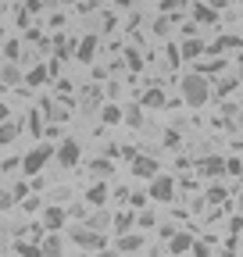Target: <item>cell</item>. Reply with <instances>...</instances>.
I'll return each mask as SVG.
<instances>
[{"label": "cell", "mask_w": 243, "mask_h": 257, "mask_svg": "<svg viewBox=\"0 0 243 257\" xmlns=\"http://www.w3.org/2000/svg\"><path fill=\"white\" fill-rule=\"evenodd\" d=\"M179 100L182 104H190V107H204L207 100H211V86H207V75H200V72H186L179 79Z\"/></svg>", "instance_id": "1"}, {"label": "cell", "mask_w": 243, "mask_h": 257, "mask_svg": "<svg viewBox=\"0 0 243 257\" xmlns=\"http://www.w3.org/2000/svg\"><path fill=\"white\" fill-rule=\"evenodd\" d=\"M150 186H147V197L154 200V204H172L175 197H179V182H175V175H154V179H147Z\"/></svg>", "instance_id": "2"}, {"label": "cell", "mask_w": 243, "mask_h": 257, "mask_svg": "<svg viewBox=\"0 0 243 257\" xmlns=\"http://www.w3.org/2000/svg\"><path fill=\"white\" fill-rule=\"evenodd\" d=\"M50 157H54V147H50V143H36L33 150H29V154L18 161V168H22L25 175H40V172H43V165H47Z\"/></svg>", "instance_id": "3"}, {"label": "cell", "mask_w": 243, "mask_h": 257, "mask_svg": "<svg viewBox=\"0 0 243 257\" xmlns=\"http://www.w3.org/2000/svg\"><path fill=\"white\" fill-rule=\"evenodd\" d=\"M54 157H57L61 168H79V161H82L79 140H61V147H54Z\"/></svg>", "instance_id": "4"}, {"label": "cell", "mask_w": 243, "mask_h": 257, "mask_svg": "<svg viewBox=\"0 0 243 257\" xmlns=\"http://www.w3.org/2000/svg\"><path fill=\"white\" fill-rule=\"evenodd\" d=\"M72 239L82 246V250H104L107 246V239H104V232H93V229H86V225H75V229H72Z\"/></svg>", "instance_id": "5"}, {"label": "cell", "mask_w": 243, "mask_h": 257, "mask_svg": "<svg viewBox=\"0 0 243 257\" xmlns=\"http://www.w3.org/2000/svg\"><path fill=\"white\" fill-rule=\"evenodd\" d=\"M97 50H100V36H97V32L75 40V61H82V64H93L97 61Z\"/></svg>", "instance_id": "6"}, {"label": "cell", "mask_w": 243, "mask_h": 257, "mask_svg": "<svg viewBox=\"0 0 243 257\" xmlns=\"http://www.w3.org/2000/svg\"><path fill=\"white\" fill-rule=\"evenodd\" d=\"M40 225L47 232H61V225H65V218H68V211L65 207H57V204H50V207H40Z\"/></svg>", "instance_id": "7"}, {"label": "cell", "mask_w": 243, "mask_h": 257, "mask_svg": "<svg viewBox=\"0 0 243 257\" xmlns=\"http://www.w3.org/2000/svg\"><path fill=\"white\" fill-rule=\"evenodd\" d=\"M161 168H158V157H150V154H136L133 157V175L136 179H154Z\"/></svg>", "instance_id": "8"}, {"label": "cell", "mask_w": 243, "mask_h": 257, "mask_svg": "<svg viewBox=\"0 0 243 257\" xmlns=\"http://www.w3.org/2000/svg\"><path fill=\"white\" fill-rule=\"evenodd\" d=\"M200 175H207V179H218V175H225V157H218V154H207V157H200Z\"/></svg>", "instance_id": "9"}, {"label": "cell", "mask_w": 243, "mask_h": 257, "mask_svg": "<svg viewBox=\"0 0 243 257\" xmlns=\"http://www.w3.org/2000/svg\"><path fill=\"white\" fill-rule=\"evenodd\" d=\"M190 22H197V25H215V22H218V11L211 8V4H204V0H197V4L190 8Z\"/></svg>", "instance_id": "10"}, {"label": "cell", "mask_w": 243, "mask_h": 257, "mask_svg": "<svg viewBox=\"0 0 243 257\" xmlns=\"http://www.w3.org/2000/svg\"><path fill=\"white\" fill-rule=\"evenodd\" d=\"M50 43H54L57 61H68V57H75V40H72V36H65V32H54V36H50Z\"/></svg>", "instance_id": "11"}, {"label": "cell", "mask_w": 243, "mask_h": 257, "mask_svg": "<svg viewBox=\"0 0 243 257\" xmlns=\"http://www.w3.org/2000/svg\"><path fill=\"white\" fill-rule=\"evenodd\" d=\"M179 57L182 61H197V57H204V40L200 36H186L179 43Z\"/></svg>", "instance_id": "12"}, {"label": "cell", "mask_w": 243, "mask_h": 257, "mask_svg": "<svg viewBox=\"0 0 243 257\" xmlns=\"http://www.w3.org/2000/svg\"><path fill=\"white\" fill-rule=\"evenodd\" d=\"M111 200V189L104 186V182H89V189H86V204L89 207H104Z\"/></svg>", "instance_id": "13"}, {"label": "cell", "mask_w": 243, "mask_h": 257, "mask_svg": "<svg viewBox=\"0 0 243 257\" xmlns=\"http://www.w3.org/2000/svg\"><path fill=\"white\" fill-rule=\"evenodd\" d=\"M225 64H229L225 57H207V54H204V57H197V68H193V72H200V75H218V72H225Z\"/></svg>", "instance_id": "14"}, {"label": "cell", "mask_w": 243, "mask_h": 257, "mask_svg": "<svg viewBox=\"0 0 243 257\" xmlns=\"http://www.w3.org/2000/svg\"><path fill=\"white\" fill-rule=\"evenodd\" d=\"M165 104H168V96H165V89H161V86H147V89H143L140 107H165Z\"/></svg>", "instance_id": "15"}, {"label": "cell", "mask_w": 243, "mask_h": 257, "mask_svg": "<svg viewBox=\"0 0 243 257\" xmlns=\"http://www.w3.org/2000/svg\"><path fill=\"white\" fill-rule=\"evenodd\" d=\"M111 229L122 236V232H129V229H136V211H118V214H111Z\"/></svg>", "instance_id": "16"}, {"label": "cell", "mask_w": 243, "mask_h": 257, "mask_svg": "<svg viewBox=\"0 0 243 257\" xmlns=\"http://www.w3.org/2000/svg\"><path fill=\"white\" fill-rule=\"evenodd\" d=\"M114 246H118V253H136V250L143 246V236H136V232L129 229V232H122V236H118Z\"/></svg>", "instance_id": "17"}, {"label": "cell", "mask_w": 243, "mask_h": 257, "mask_svg": "<svg viewBox=\"0 0 243 257\" xmlns=\"http://www.w3.org/2000/svg\"><path fill=\"white\" fill-rule=\"evenodd\" d=\"M0 86H22V68H18L15 61L0 64Z\"/></svg>", "instance_id": "18"}, {"label": "cell", "mask_w": 243, "mask_h": 257, "mask_svg": "<svg viewBox=\"0 0 243 257\" xmlns=\"http://www.w3.org/2000/svg\"><path fill=\"white\" fill-rule=\"evenodd\" d=\"M100 100H104V93H100L97 86H89V89H86V96H82V104H79V107H82V114L100 111Z\"/></svg>", "instance_id": "19"}, {"label": "cell", "mask_w": 243, "mask_h": 257, "mask_svg": "<svg viewBox=\"0 0 243 257\" xmlns=\"http://www.w3.org/2000/svg\"><path fill=\"white\" fill-rule=\"evenodd\" d=\"M100 121H104L107 128H114V125H122V107H118L114 100H107V104H100Z\"/></svg>", "instance_id": "20"}, {"label": "cell", "mask_w": 243, "mask_h": 257, "mask_svg": "<svg viewBox=\"0 0 243 257\" xmlns=\"http://www.w3.org/2000/svg\"><path fill=\"white\" fill-rule=\"evenodd\" d=\"M190 243H193L190 232H172V236H168V253H172V257H175V253H186Z\"/></svg>", "instance_id": "21"}, {"label": "cell", "mask_w": 243, "mask_h": 257, "mask_svg": "<svg viewBox=\"0 0 243 257\" xmlns=\"http://www.w3.org/2000/svg\"><path fill=\"white\" fill-rule=\"evenodd\" d=\"M40 253L43 257H65L61 253V232H47V239L40 243Z\"/></svg>", "instance_id": "22"}, {"label": "cell", "mask_w": 243, "mask_h": 257, "mask_svg": "<svg viewBox=\"0 0 243 257\" xmlns=\"http://www.w3.org/2000/svg\"><path fill=\"white\" fill-rule=\"evenodd\" d=\"M111 172H114V161H111V157H93V161H89V175L104 179V175H111Z\"/></svg>", "instance_id": "23"}, {"label": "cell", "mask_w": 243, "mask_h": 257, "mask_svg": "<svg viewBox=\"0 0 243 257\" xmlns=\"http://www.w3.org/2000/svg\"><path fill=\"white\" fill-rule=\"evenodd\" d=\"M47 79H50V72H47V64H36L33 72H25V75H22V82H25V86H43Z\"/></svg>", "instance_id": "24"}, {"label": "cell", "mask_w": 243, "mask_h": 257, "mask_svg": "<svg viewBox=\"0 0 243 257\" xmlns=\"http://www.w3.org/2000/svg\"><path fill=\"white\" fill-rule=\"evenodd\" d=\"M111 225V214H104L100 207H97V214H86V229H93V232H104Z\"/></svg>", "instance_id": "25"}, {"label": "cell", "mask_w": 243, "mask_h": 257, "mask_svg": "<svg viewBox=\"0 0 243 257\" xmlns=\"http://www.w3.org/2000/svg\"><path fill=\"white\" fill-rule=\"evenodd\" d=\"M225 200H229V189H225V186H207L204 204H225Z\"/></svg>", "instance_id": "26"}, {"label": "cell", "mask_w": 243, "mask_h": 257, "mask_svg": "<svg viewBox=\"0 0 243 257\" xmlns=\"http://www.w3.org/2000/svg\"><path fill=\"white\" fill-rule=\"evenodd\" d=\"M15 250H18V257H43L36 239H18V243H15Z\"/></svg>", "instance_id": "27"}, {"label": "cell", "mask_w": 243, "mask_h": 257, "mask_svg": "<svg viewBox=\"0 0 243 257\" xmlns=\"http://www.w3.org/2000/svg\"><path fill=\"white\" fill-rule=\"evenodd\" d=\"M122 121H129L133 128H143V107H129V111H122Z\"/></svg>", "instance_id": "28"}, {"label": "cell", "mask_w": 243, "mask_h": 257, "mask_svg": "<svg viewBox=\"0 0 243 257\" xmlns=\"http://www.w3.org/2000/svg\"><path fill=\"white\" fill-rule=\"evenodd\" d=\"M43 128H47V125H43V114H40V111H29V133L40 140V136H43Z\"/></svg>", "instance_id": "29"}, {"label": "cell", "mask_w": 243, "mask_h": 257, "mask_svg": "<svg viewBox=\"0 0 243 257\" xmlns=\"http://www.w3.org/2000/svg\"><path fill=\"white\" fill-rule=\"evenodd\" d=\"M15 136H18V125H15V121H8V118H4V121H0V143H11V140H15Z\"/></svg>", "instance_id": "30"}, {"label": "cell", "mask_w": 243, "mask_h": 257, "mask_svg": "<svg viewBox=\"0 0 243 257\" xmlns=\"http://www.w3.org/2000/svg\"><path fill=\"white\" fill-rule=\"evenodd\" d=\"M172 25H175V22H172L168 15H161V18H158L154 25H150V29H154V36H168V32H172Z\"/></svg>", "instance_id": "31"}, {"label": "cell", "mask_w": 243, "mask_h": 257, "mask_svg": "<svg viewBox=\"0 0 243 257\" xmlns=\"http://www.w3.org/2000/svg\"><path fill=\"white\" fill-rule=\"evenodd\" d=\"M165 57H168L172 68H179V64H182V57H179V43H175V40H172V43H165Z\"/></svg>", "instance_id": "32"}, {"label": "cell", "mask_w": 243, "mask_h": 257, "mask_svg": "<svg viewBox=\"0 0 243 257\" xmlns=\"http://www.w3.org/2000/svg\"><path fill=\"white\" fill-rule=\"evenodd\" d=\"M4 57H8V61H18V57H22V43H18V40H4Z\"/></svg>", "instance_id": "33"}, {"label": "cell", "mask_w": 243, "mask_h": 257, "mask_svg": "<svg viewBox=\"0 0 243 257\" xmlns=\"http://www.w3.org/2000/svg\"><path fill=\"white\" fill-rule=\"evenodd\" d=\"M154 221H158V218L150 214V211H140V214H136V229H154Z\"/></svg>", "instance_id": "34"}, {"label": "cell", "mask_w": 243, "mask_h": 257, "mask_svg": "<svg viewBox=\"0 0 243 257\" xmlns=\"http://www.w3.org/2000/svg\"><path fill=\"white\" fill-rule=\"evenodd\" d=\"M126 64H129L133 72H143V57H140L136 50H126Z\"/></svg>", "instance_id": "35"}, {"label": "cell", "mask_w": 243, "mask_h": 257, "mask_svg": "<svg viewBox=\"0 0 243 257\" xmlns=\"http://www.w3.org/2000/svg\"><path fill=\"white\" fill-rule=\"evenodd\" d=\"M243 172V161L239 157H225V175H239Z\"/></svg>", "instance_id": "36"}, {"label": "cell", "mask_w": 243, "mask_h": 257, "mask_svg": "<svg viewBox=\"0 0 243 257\" xmlns=\"http://www.w3.org/2000/svg\"><path fill=\"white\" fill-rule=\"evenodd\" d=\"M18 204H22V207H25V211H29V214H36V211H40V207H43V204H40V197H22V200H18Z\"/></svg>", "instance_id": "37"}, {"label": "cell", "mask_w": 243, "mask_h": 257, "mask_svg": "<svg viewBox=\"0 0 243 257\" xmlns=\"http://www.w3.org/2000/svg\"><path fill=\"white\" fill-rule=\"evenodd\" d=\"M207 243H211V239H193V243H190V250H193L197 257H207V253H211V250H207Z\"/></svg>", "instance_id": "38"}, {"label": "cell", "mask_w": 243, "mask_h": 257, "mask_svg": "<svg viewBox=\"0 0 243 257\" xmlns=\"http://www.w3.org/2000/svg\"><path fill=\"white\" fill-rule=\"evenodd\" d=\"M29 189H33L29 182H15V186H11V197H15V200H22V197H29Z\"/></svg>", "instance_id": "39"}, {"label": "cell", "mask_w": 243, "mask_h": 257, "mask_svg": "<svg viewBox=\"0 0 243 257\" xmlns=\"http://www.w3.org/2000/svg\"><path fill=\"white\" fill-rule=\"evenodd\" d=\"M47 29H50V32L65 29V15H61V11H54V15H50V22H47Z\"/></svg>", "instance_id": "40"}, {"label": "cell", "mask_w": 243, "mask_h": 257, "mask_svg": "<svg viewBox=\"0 0 243 257\" xmlns=\"http://www.w3.org/2000/svg\"><path fill=\"white\" fill-rule=\"evenodd\" d=\"M129 200H133V207H136V211H143V204H147V193H143V189H136V193H129Z\"/></svg>", "instance_id": "41"}, {"label": "cell", "mask_w": 243, "mask_h": 257, "mask_svg": "<svg viewBox=\"0 0 243 257\" xmlns=\"http://www.w3.org/2000/svg\"><path fill=\"white\" fill-rule=\"evenodd\" d=\"M100 29H104V32L114 29V15H111V11H100Z\"/></svg>", "instance_id": "42"}, {"label": "cell", "mask_w": 243, "mask_h": 257, "mask_svg": "<svg viewBox=\"0 0 243 257\" xmlns=\"http://www.w3.org/2000/svg\"><path fill=\"white\" fill-rule=\"evenodd\" d=\"M243 232V214H236L232 221H229V236H239Z\"/></svg>", "instance_id": "43"}, {"label": "cell", "mask_w": 243, "mask_h": 257, "mask_svg": "<svg viewBox=\"0 0 243 257\" xmlns=\"http://www.w3.org/2000/svg\"><path fill=\"white\" fill-rule=\"evenodd\" d=\"M22 11H29V15H40L43 11V0H25V8Z\"/></svg>", "instance_id": "44"}, {"label": "cell", "mask_w": 243, "mask_h": 257, "mask_svg": "<svg viewBox=\"0 0 243 257\" xmlns=\"http://www.w3.org/2000/svg\"><path fill=\"white\" fill-rule=\"evenodd\" d=\"M229 89H236V79H222V82H218V96H225Z\"/></svg>", "instance_id": "45"}, {"label": "cell", "mask_w": 243, "mask_h": 257, "mask_svg": "<svg viewBox=\"0 0 243 257\" xmlns=\"http://www.w3.org/2000/svg\"><path fill=\"white\" fill-rule=\"evenodd\" d=\"M111 197H114V200H118V204H126V200H129V189H126V186H118V189H114V193H111Z\"/></svg>", "instance_id": "46"}, {"label": "cell", "mask_w": 243, "mask_h": 257, "mask_svg": "<svg viewBox=\"0 0 243 257\" xmlns=\"http://www.w3.org/2000/svg\"><path fill=\"white\" fill-rule=\"evenodd\" d=\"M11 204H15V197H11V189H8V193H0V211H8Z\"/></svg>", "instance_id": "47"}, {"label": "cell", "mask_w": 243, "mask_h": 257, "mask_svg": "<svg viewBox=\"0 0 243 257\" xmlns=\"http://www.w3.org/2000/svg\"><path fill=\"white\" fill-rule=\"evenodd\" d=\"M165 147H179V133H165Z\"/></svg>", "instance_id": "48"}, {"label": "cell", "mask_w": 243, "mask_h": 257, "mask_svg": "<svg viewBox=\"0 0 243 257\" xmlns=\"http://www.w3.org/2000/svg\"><path fill=\"white\" fill-rule=\"evenodd\" d=\"M204 4H211V8H215V11H222V8L229 4V0H204Z\"/></svg>", "instance_id": "49"}, {"label": "cell", "mask_w": 243, "mask_h": 257, "mask_svg": "<svg viewBox=\"0 0 243 257\" xmlns=\"http://www.w3.org/2000/svg\"><path fill=\"white\" fill-rule=\"evenodd\" d=\"M111 4H114V8H133L136 0H111Z\"/></svg>", "instance_id": "50"}, {"label": "cell", "mask_w": 243, "mask_h": 257, "mask_svg": "<svg viewBox=\"0 0 243 257\" xmlns=\"http://www.w3.org/2000/svg\"><path fill=\"white\" fill-rule=\"evenodd\" d=\"M236 214H243V189L236 193Z\"/></svg>", "instance_id": "51"}, {"label": "cell", "mask_w": 243, "mask_h": 257, "mask_svg": "<svg viewBox=\"0 0 243 257\" xmlns=\"http://www.w3.org/2000/svg\"><path fill=\"white\" fill-rule=\"evenodd\" d=\"M97 257H118V250H107L104 246V250H97Z\"/></svg>", "instance_id": "52"}, {"label": "cell", "mask_w": 243, "mask_h": 257, "mask_svg": "<svg viewBox=\"0 0 243 257\" xmlns=\"http://www.w3.org/2000/svg\"><path fill=\"white\" fill-rule=\"evenodd\" d=\"M4 118H8V104H4V100H0V121H4Z\"/></svg>", "instance_id": "53"}, {"label": "cell", "mask_w": 243, "mask_h": 257, "mask_svg": "<svg viewBox=\"0 0 243 257\" xmlns=\"http://www.w3.org/2000/svg\"><path fill=\"white\" fill-rule=\"evenodd\" d=\"M222 257H236V253H232V250H229V246H225V253H222Z\"/></svg>", "instance_id": "54"}, {"label": "cell", "mask_w": 243, "mask_h": 257, "mask_svg": "<svg viewBox=\"0 0 243 257\" xmlns=\"http://www.w3.org/2000/svg\"><path fill=\"white\" fill-rule=\"evenodd\" d=\"M0 40H4V32H0Z\"/></svg>", "instance_id": "55"}, {"label": "cell", "mask_w": 243, "mask_h": 257, "mask_svg": "<svg viewBox=\"0 0 243 257\" xmlns=\"http://www.w3.org/2000/svg\"><path fill=\"white\" fill-rule=\"evenodd\" d=\"M0 4H4V0H0Z\"/></svg>", "instance_id": "56"}, {"label": "cell", "mask_w": 243, "mask_h": 257, "mask_svg": "<svg viewBox=\"0 0 243 257\" xmlns=\"http://www.w3.org/2000/svg\"><path fill=\"white\" fill-rule=\"evenodd\" d=\"M207 257H211V253H207Z\"/></svg>", "instance_id": "57"}]
</instances>
